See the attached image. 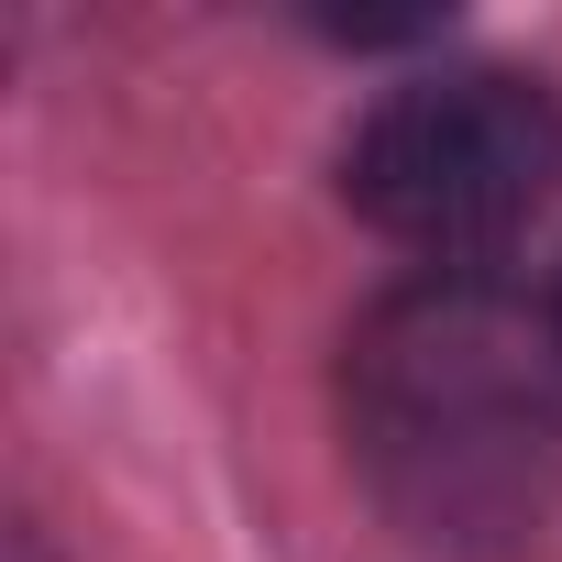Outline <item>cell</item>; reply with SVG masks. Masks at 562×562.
Returning a JSON list of instances; mask_svg holds the SVG:
<instances>
[{
	"label": "cell",
	"instance_id": "6da1fadb",
	"mask_svg": "<svg viewBox=\"0 0 562 562\" xmlns=\"http://www.w3.org/2000/svg\"><path fill=\"white\" fill-rule=\"evenodd\" d=\"M342 430L408 540L507 551L562 496V331L485 265H430L342 342Z\"/></svg>",
	"mask_w": 562,
	"mask_h": 562
},
{
	"label": "cell",
	"instance_id": "7a4b0ae2",
	"mask_svg": "<svg viewBox=\"0 0 562 562\" xmlns=\"http://www.w3.org/2000/svg\"><path fill=\"white\" fill-rule=\"evenodd\" d=\"M562 188V100L518 67H441L364 111L342 144V199L364 232L474 265Z\"/></svg>",
	"mask_w": 562,
	"mask_h": 562
},
{
	"label": "cell",
	"instance_id": "3957f363",
	"mask_svg": "<svg viewBox=\"0 0 562 562\" xmlns=\"http://www.w3.org/2000/svg\"><path fill=\"white\" fill-rule=\"evenodd\" d=\"M551 331H562V288H551Z\"/></svg>",
	"mask_w": 562,
	"mask_h": 562
}]
</instances>
